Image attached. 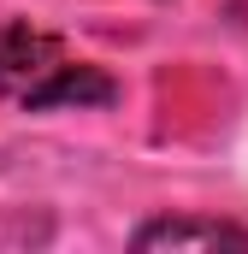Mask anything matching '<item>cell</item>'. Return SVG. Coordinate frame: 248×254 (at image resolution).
<instances>
[{"label": "cell", "mask_w": 248, "mask_h": 254, "mask_svg": "<svg viewBox=\"0 0 248 254\" xmlns=\"http://www.w3.org/2000/svg\"><path fill=\"white\" fill-rule=\"evenodd\" d=\"M0 101H18L30 113L48 107H113L119 83L95 65H77L60 48V36L36 24H6L0 30Z\"/></svg>", "instance_id": "1"}, {"label": "cell", "mask_w": 248, "mask_h": 254, "mask_svg": "<svg viewBox=\"0 0 248 254\" xmlns=\"http://www.w3.org/2000/svg\"><path fill=\"white\" fill-rule=\"evenodd\" d=\"M136 249H248V231L219 219H154L136 231Z\"/></svg>", "instance_id": "2"}]
</instances>
